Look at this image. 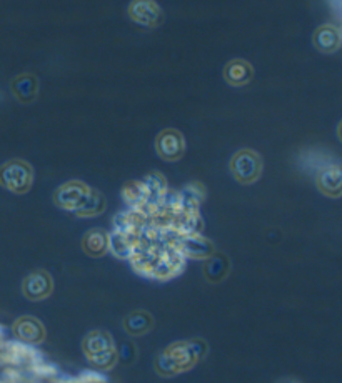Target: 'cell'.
Instances as JSON below:
<instances>
[{"label":"cell","mask_w":342,"mask_h":383,"mask_svg":"<svg viewBox=\"0 0 342 383\" xmlns=\"http://www.w3.org/2000/svg\"><path fill=\"white\" fill-rule=\"evenodd\" d=\"M34 183V168L29 162L14 158L0 165V187L22 195L31 190Z\"/></svg>","instance_id":"cell-1"},{"label":"cell","mask_w":342,"mask_h":383,"mask_svg":"<svg viewBox=\"0 0 342 383\" xmlns=\"http://www.w3.org/2000/svg\"><path fill=\"white\" fill-rule=\"evenodd\" d=\"M262 167H264L262 157L257 152L251 150V148H242V150L236 152L229 163L232 177L242 185H251V183L259 180V177L262 175Z\"/></svg>","instance_id":"cell-2"},{"label":"cell","mask_w":342,"mask_h":383,"mask_svg":"<svg viewBox=\"0 0 342 383\" xmlns=\"http://www.w3.org/2000/svg\"><path fill=\"white\" fill-rule=\"evenodd\" d=\"M84 353L94 365L109 368L116 363V348L106 332H92L84 340Z\"/></svg>","instance_id":"cell-3"},{"label":"cell","mask_w":342,"mask_h":383,"mask_svg":"<svg viewBox=\"0 0 342 383\" xmlns=\"http://www.w3.org/2000/svg\"><path fill=\"white\" fill-rule=\"evenodd\" d=\"M89 192H91V187L81 180L66 182L54 192V203L62 210L76 212L86 200Z\"/></svg>","instance_id":"cell-4"},{"label":"cell","mask_w":342,"mask_h":383,"mask_svg":"<svg viewBox=\"0 0 342 383\" xmlns=\"http://www.w3.org/2000/svg\"><path fill=\"white\" fill-rule=\"evenodd\" d=\"M127 12L134 22L147 29H156L164 22V12L156 0H132Z\"/></svg>","instance_id":"cell-5"},{"label":"cell","mask_w":342,"mask_h":383,"mask_svg":"<svg viewBox=\"0 0 342 383\" xmlns=\"http://www.w3.org/2000/svg\"><path fill=\"white\" fill-rule=\"evenodd\" d=\"M156 150L159 157L167 162L181 160L186 152L184 136L176 128H164L156 137Z\"/></svg>","instance_id":"cell-6"},{"label":"cell","mask_w":342,"mask_h":383,"mask_svg":"<svg viewBox=\"0 0 342 383\" xmlns=\"http://www.w3.org/2000/svg\"><path fill=\"white\" fill-rule=\"evenodd\" d=\"M52 290H54V280L51 273L46 270L32 272L31 275H27L22 282L24 297L32 302H39L51 297Z\"/></svg>","instance_id":"cell-7"},{"label":"cell","mask_w":342,"mask_h":383,"mask_svg":"<svg viewBox=\"0 0 342 383\" xmlns=\"http://www.w3.org/2000/svg\"><path fill=\"white\" fill-rule=\"evenodd\" d=\"M316 48L322 53H334L341 48L342 32L336 24H322L316 29L314 37H312Z\"/></svg>","instance_id":"cell-8"},{"label":"cell","mask_w":342,"mask_h":383,"mask_svg":"<svg viewBox=\"0 0 342 383\" xmlns=\"http://www.w3.org/2000/svg\"><path fill=\"white\" fill-rule=\"evenodd\" d=\"M12 330L19 340H22L24 343H31V345H37V343L44 342V338H46V328L34 317H21L14 323Z\"/></svg>","instance_id":"cell-9"},{"label":"cell","mask_w":342,"mask_h":383,"mask_svg":"<svg viewBox=\"0 0 342 383\" xmlns=\"http://www.w3.org/2000/svg\"><path fill=\"white\" fill-rule=\"evenodd\" d=\"M11 92L21 103H34L39 97V78L34 73H21L11 82Z\"/></svg>","instance_id":"cell-10"},{"label":"cell","mask_w":342,"mask_h":383,"mask_svg":"<svg viewBox=\"0 0 342 383\" xmlns=\"http://www.w3.org/2000/svg\"><path fill=\"white\" fill-rule=\"evenodd\" d=\"M224 81L232 87H244L254 78V67L244 58H234L224 67Z\"/></svg>","instance_id":"cell-11"},{"label":"cell","mask_w":342,"mask_h":383,"mask_svg":"<svg viewBox=\"0 0 342 383\" xmlns=\"http://www.w3.org/2000/svg\"><path fill=\"white\" fill-rule=\"evenodd\" d=\"M317 187L324 195L339 198L342 190V175L339 165H331L321 170L319 175H317Z\"/></svg>","instance_id":"cell-12"},{"label":"cell","mask_w":342,"mask_h":383,"mask_svg":"<svg viewBox=\"0 0 342 383\" xmlns=\"http://www.w3.org/2000/svg\"><path fill=\"white\" fill-rule=\"evenodd\" d=\"M231 262L224 253H212L209 258H206L204 267H202V273L207 278V282L219 283L229 275Z\"/></svg>","instance_id":"cell-13"},{"label":"cell","mask_w":342,"mask_h":383,"mask_svg":"<svg viewBox=\"0 0 342 383\" xmlns=\"http://www.w3.org/2000/svg\"><path fill=\"white\" fill-rule=\"evenodd\" d=\"M109 238L111 237L107 235L106 230H102V228H92V230H89L82 238L84 252L91 257L106 255L109 248H111V245H109Z\"/></svg>","instance_id":"cell-14"},{"label":"cell","mask_w":342,"mask_h":383,"mask_svg":"<svg viewBox=\"0 0 342 383\" xmlns=\"http://www.w3.org/2000/svg\"><path fill=\"white\" fill-rule=\"evenodd\" d=\"M124 330L131 335H146L147 332L152 330L154 327V318L151 313L147 312H132L124 318Z\"/></svg>","instance_id":"cell-15"},{"label":"cell","mask_w":342,"mask_h":383,"mask_svg":"<svg viewBox=\"0 0 342 383\" xmlns=\"http://www.w3.org/2000/svg\"><path fill=\"white\" fill-rule=\"evenodd\" d=\"M182 250L192 258H209L214 253V245L201 235H189L182 238Z\"/></svg>","instance_id":"cell-16"},{"label":"cell","mask_w":342,"mask_h":383,"mask_svg":"<svg viewBox=\"0 0 342 383\" xmlns=\"http://www.w3.org/2000/svg\"><path fill=\"white\" fill-rule=\"evenodd\" d=\"M106 205H107L106 197H104L99 190H94V188H91V192H89L86 200H84L82 205L76 210V215L77 217H97L106 210Z\"/></svg>","instance_id":"cell-17"},{"label":"cell","mask_w":342,"mask_h":383,"mask_svg":"<svg viewBox=\"0 0 342 383\" xmlns=\"http://www.w3.org/2000/svg\"><path fill=\"white\" fill-rule=\"evenodd\" d=\"M147 197V188L141 182H131L124 187V198L129 205H141Z\"/></svg>","instance_id":"cell-18"},{"label":"cell","mask_w":342,"mask_h":383,"mask_svg":"<svg viewBox=\"0 0 342 383\" xmlns=\"http://www.w3.org/2000/svg\"><path fill=\"white\" fill-rule=\"evenodd\" d=\"M144 185L147 188L149 195H157L161 197L164 192H166V178H164L161 173H151L144 182Z\"/></svg>","instance_id":"cell-19"}]
</instances>
